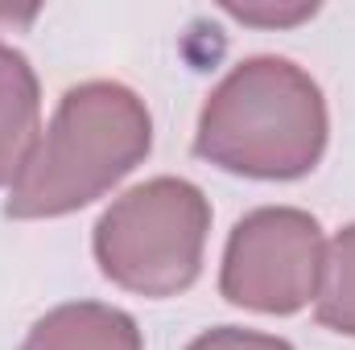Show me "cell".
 Listing matches in <instances>:
<instances>
[{"mask_svg": "<svg viewBox=\"0 0 355 350\" xmlns=\"http://www.w3.org/2000/svg\"><path fill=\"white\" fill-rule=\"evenodd\" d=\"M211 202L182 177H153L116 198L95 223L103 276L141 297L186 293L202 272Z\"/></svg>", "mask_w": 355, "mask_h": 350, "instance_id": "obj_3", "label": "cell"}, {"mask_svg": "<svg viewBox=\"0 0 355 350\" xmlns=\"http://www.w3.org/2000/svg\"><path fill=\"white\" fill-rule=\"evenodd\" d=\"M0 21H29V12H25V17H12V12H0Z\"/></svg>", "mask_w": 355, "mask_h": 350, "instance_id": "obj_10", "label": "cell"}, {"mask_svg": "<svg viewBox=\"0 0 355 350\" xmlns=\"http://www.w3.org/2000/svg\"><path fill=\"white\" fill-rule=\"evenodd\" d=\"M186 350H293L285 338H272V334H257V330H236V326H219V330H207L198 334Z\"/></svg>", "mask_w": 355, "mask_h": 350, "instance_id": "obj_8", "label": "cell"}, {"mask_svg": "<svg viewBox=\"0 0 355 350\" xmlns=\"http://www.w3.org/2000/svg\"><path fill=\"white\" fill-rule=\"evenodd\" d=\"M21 350H145V342L124 309L99 301H75L50 309L29 330Z\"/></svg>", "mask_w": 355, "mask_h": 350, "instance_id": "obj_6", "label": "cell"}, {"mask_svg": "<svg viewBox=\"0 0 355 350\" xmlns=\"http://www.w3.org/2000/svg\"><path fill=\"white\" fill-rule=\"evenodd\" d=\"M314 317L327 330L355 338V223L327 243L318 293H314Z\"/></svg>", "mask_w": 355, "mask_h": 350, "instance_id": "obj_7", "label": "cell"}, {"mask_svg": "<svg viewBox=\"0 0 355 350\" xmlns=\"http://www.w3.org/2000/svg\"><path fill=\"white\" fill-rule=\"evenodd\" d=\"M327 99L289 58H248L211 91L194 149L227 174L289 181L327 153Z\"/></svg>", "mask_w": 355, "mask_h": 350, "instance_id": "obj_1", "label": "cell"}, {"mask_svg": "<svg viewBox=\"0 0 355 350\" xmlns=\"http://www.w3.org/2000/svg\"><path fill=\"white\" fill-rule=\"evenodd\" d=\"M240 21H265V25H289V21H302L310 17L314 8H293V12H252V8H232Z\"/></svg>", "mask_w": 355, "mask_h": 350, "instance_id": "obj_9", "label": "cell"}, {"mask_svg": "<svg viewBox=\"0 0 355 350\" xmlns=\"http://www.w3.org/2000/svg\"><path fill=\"white\" fill-rule=\"evenodd\" d=\"M42 99L29 58L12 46H0V185L17 181L37 149Z\"/></svg>", "mask_w": 355, "mask_h": 350, "instance_id": "obj_5", "label": "cell"}, {"mask_svg": "<svg viewBox=\"0 0 355 350\" xmlns=\"http://www.w3.org/2000/svg\"><path fill=\"white\" fill-rule=\"evenodd\" d=\"M322 227L293 206H261L244 214L227 239L219 293L257 313H297L314 301L322 276Z\"/></svg>", "mask_w": 355, "mask_h": 350, "instance_id": "obj_4", "label": "cell"}, {"mask_svg": "<svg viewBox=\"0 0 355 350\" xmlns=\"http://www.w3.org/2000/svg\"><path fill=\"white\" fill-rule=\"evenodd\" d=\"M153 149V120L137 91L83 83L62 95L46 136L8 190L12 219H58L132 174Z\"/></svg>", "mask_w": 355, "mask_h": 350, "instance_id": "obj_2", "label": "cell"}]
</instances>
